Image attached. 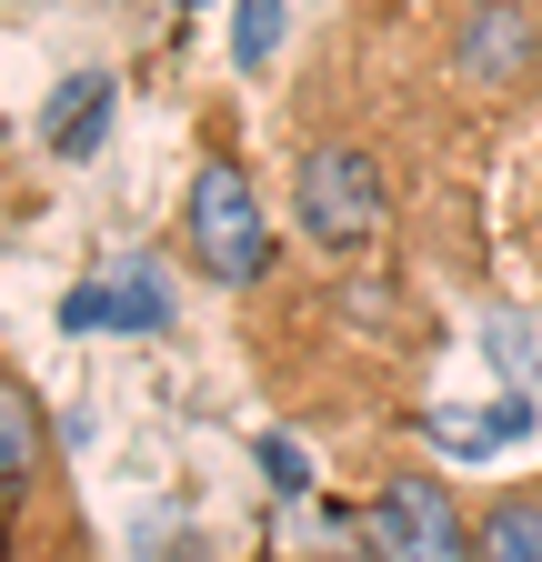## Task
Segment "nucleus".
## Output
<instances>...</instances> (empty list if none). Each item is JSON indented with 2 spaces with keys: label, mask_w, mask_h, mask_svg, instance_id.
<instances>
[{
  "label": "nucleus",
  "mask_w": 542,
  "mask_h": 562,
  "mask_svg": "<svg viewBox=\"0 0 542 562\" xmlns=\"http://www.w3.org/2000/svg\"><path fill=\"white\" fill-rule=\"evenodd\" d=\"M312 60L392 131L413 261L483 292L503 161L542 121V0H352Z\"/></svg>",
  "instance_id": "f257e3e1"
},
{
  "label": "nucleus",
  "mask_w": 542,
  "mask_h": 562,
  "mask_svg": "<svg viewBox=\"0 0 542 562\" xmlns=\"http://www.w3.org/2000/svg\"><path fill=\"white\" fill-rule=\"evenodd\" d=\"M241 312V362L261 402H282L302 432H382L413 422L442 362V312L422 292V261H312L302 241Z\"/></svg>",
  "instance_id": "f03ea898"
},
{
  "label": "nucleus",
  "mask_w": 542,
  "mask_h": 562,
  "mask_svg": "<svg viewBox=\"0 0 542 562\" xmlns=\"http://www.w3.org/2000/svg\"><path fill=\"white\" fill-rule=\"evenodd\" d=\"M292 151V241L312 261H413V181H402L392 131L302 50L282 101Z\"/></svg>",
  "instance_id": "7ed1b4c3"
},
{
  "label": "nucleus",
  "mask_w": 542,
  "mask_h": 562,
  "mask_svg": "<svg viewBox=\"0 0 542 562\" xmlns=\"http://www.w3.org/2000/svg\"><path fill=\"white\" fill-rule=\"evenodd\" d=\"M171 251L191 281H212L222 302H251L271 271H282V222L261 211L251 191V161H241V131L232 111H201V151H191V181L171 201Z\"/></svg>",
  "instance_id": "20e7f679"
},
{
  "label": "nucleus",
  "mask_w": 542,
  "mask_h": 562,
  "mask_svg": "<svg viewBox=\"0 0 542 562\" xmlns=\"http://www.w3.org/2000/svg\"><path fill=\"white\" fill-rule=\"evenodd\" d=\"M0 562H101L41 382L0 351Z\"/></svg>",
  "instance_id": "39448f33"
},
{
  "label": "nucleus",
  "mask_w": 542,
  "mask_h": 562,
  "mask_svg": "<svg viewBox=\"0 0 542 562\" xmlns=\"http://www.w3.org/2000/svg\"><path fill=\"white\" fill-rule=\"evenodd\" d=\"M352 522H362V562H483L462 482L402 442L362 452V513Z\"/></svg>",
  "instance_id": "423d86ee"
},
{
  "label": "nucleus",
  "mask_w": 542,
  "mask_h": 562,
  "mask_svg": "<svg viewBox=\"0 0 542 562\" xmlns=\"http://www.w3.org/2000/svg\"><path fill=\"white\" fill-rule=\"evenodd\" d=\"M493 241H503V261L542 292V121L512 140V161H503V191H493Z\"/></svg>",
  "instance_id": "0eeeda50"
},
{
  "label": "nucleus",
  "mask_w": 542,
  "mask_h": 562,
  "mask_svg": "<svg viewBox=\"0 0 542 562\" xmlns=\"http://www.w3.org/2000/svg\"><path fill=\"white\" fill-rule=\"evenodd\" d=\"M472 542H483V562H542V472L493 482L472 503Z\"/></svg>",
  "instance_id": "6e6552de"
},
{
  "label": "nucleus",
  "mask_w": 542,
  "mask_h": 562,
  "mask_svg": "<svg viewBox=\"0 0 542 562\" xmlns=\"http://www.w3.org/2000/svg\"><path fill=\"white\" fill-rule=\"evenodd\" d=\"M101 131H111V70H71L60 101L41 111V151H50V161H91Z\"/></svg>",
  "instance_id": "1a4fd4ad"
},
{
  "label": "nucleus",
  "mask_w": 542,
  "mask_h": 562,
  "mask_svg": "<svg viewBox=\"0 0 542 562\" xmlns=\"http://www.w3.org/2000/svg\"><path fill=\"white\" fill-rule=\"evenodd\" d=\"M232 60L241 70H271V60H282V0H241V11H232Z\"/></svg>",
  "instance_id": "9d476101"
},
{
  "label": "nucleus",
  "mask_w": 542,
  "mask_h": 562,
  "mask_svg": "<svg viewBox=\"0 0 542 562\" xmlns=\"http://www.w3.org/2000/svg\"><path fill=\"white\" fill-rule=\"evenodd\" d=\"M111 302H121V331H171V302H161V271H142V261H131V271L111 281Z\"/></svg>",
  "instance_id": "9b49d317"
},
{
  "label": "nucleus",
  "mask_w": 542,
  "mask_h": 562,
  "mask_svg": "<svg viewBox=\"0 0 542 562\" xmlns=\"http://www.w3.org/2000/svg\"><path fill=\"white\" fill-rule=\"evenodd\" d=\"M101 322H121V302H111V281H81V292L60 302V331H101Z\"/></svg>",
  "instance_id": "f8f14e48"
},
{
  "label": "nucleus",
  "mask_w": 542,
  "mask_h": 562,
  "mask_svg": "<svg viewBox=\"0 0 542 562\" xmlns=\"http://www.w3.org/2000/svg\"><path fill=\"white\" fill-rule=\"evenodd\" d=\"M261 472H271V492H302V482H312L302 452H292V432H261Z\"/></svg>",
  "instance_id": "ddd939ff"
},
{
  "label": "nucleus",
  "mask_w": 542,
  "mask_h": 562,
  "mask_svg": "<svg viewBox=\"0 0 542 562\" xmlns=\"http://www.w3.org/2000/svg\"><path fill=\"white\" fill-rule=\"evenodd\" d=\"M251 562H282V552H251Z\"/></svg>",
  "instance_id": "4468645a"
}]
</instances>
